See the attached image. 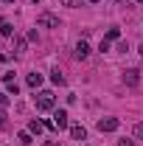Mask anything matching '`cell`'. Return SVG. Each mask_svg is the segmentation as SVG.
<instances>
[{"instance_id":"ffe728a7","label":"cell","mask_w":143,"mask_h":146,"mask_svg":"<svg viewBox=\"0 0 143 146\" xmlns=\"http://www.w3.org/2000/svg\"><path fill=\"white\" fill-rule=\"evenodd\" d=\"M6 118H9V115H6V110L0 107V127H3V124H6Z\"/></svg>"},{"instance_id":"ba28073f","label":"cell","mask_w":143,"mask_h":146,"mask_svg":"<svg viewBox=\"0 0 143 146\" xmlns=\"http://www.w3.org/2000/svg\"><path fill=\"white\" fill-rule=\"evenodd\" d=\"M87 56H90V45L81 39V42L76 45V59H87Z\"/></svg>"},{"instance_id":"7402d4cb","label":"cell","mask_w":143,"mask_h":146,"mask_svg":"<svg viewBox=\"0 0 143 146\" xmlns=\"http://www.w3.org/2000/svg\"><path fill=\"white\" fill-rule=\"evenodd\" d=\"M3 3H14V0H3Z\"/></svg>"},{"instance_id":"d4e9b609","label":"cell","mask_w":143,"mask_h":146,"mask_svg":"<svg viewBox=\"0 0 143 146\" xmlns=\"http://www.w3.org/2000/svg\"><path fill=\"white\" fill-rule=\"evenodd\" d=\"M138 3H140V6H143V0H138Z\"/></svg>"},{"instance_id":"8992f818","label":"cell","mask_w":143,"mask_h":146,"mask_svg":"<svg viewBox=\"0 0 143 146\" xmlns=\"http://www.w3.org/2000/svg\"><path fill=\"white\" fill-rule=\"evenodd\" d=\"M70 138L73 141H84L87 138V129L81 127V124H70Z\"/></svg>"},{"instance_id":"9a60e30c","label":"cell","mask_w":143,"mask_h":146,"mask_svg":"<svg viewBox=\"0 0 143 146\" xmlns=\"http://www.w3.org/2000/svg\"><path fill=\"white\" fill-rule=\"evenodd\" d=\"M6 93H9V96H17V93H20L17 82H9V84H6Z\"/></svg>"},{"instance_id":"52a82bcc","label":"cell","mask_w":143,"mask_h":146,"mask_svg":"<svg viewBox=\"0 0 143 146\" xmlns=\"http://www.w3.org/2000/svg\"><path fill=\"white\" fill-rule=\"evenodd\" d=\"M25 82H28V87H31V90H39V87H42V73H28V79H25Z\"/></svg>"},{"instance_id":"8fae6325","label":"cell","mask_w":143,"mask_h":146,"mask_svg":"<svg viewBox=\"0 0 143 146\" xmlns=\"http://www.w3.org/2000/svg\"><path fill=\"white\" fill-rule=\"evenodd\" d=\"M42 127H45L42 121H31V124H28V132H31V135H39V132H42Z\"/></svg>"},{"instance_id":"277c9868","label":"cell","mask_w":143,"mask_h":146,"mask_svg":"<svg viewBox=\"0 0 143 146\" xmlns=\"http://www.w3.org/2000/svg\"><path fill=\"white\" fill-rule=\"evenodd\" d=\"M124 84H129V87H138V82H140V70H135V68H129V70H124Z\"/></svg>"},{"instance_id":"30bf717a","label":"cell","mask_w":143,"mask_h":146,"mask_svg":"<svg viewBox=\"0 0 143 146\" xmlns=\"http://www.w3.org/2000/svg\"><path fill=\"white\" fill-rule=\"evenodd\" d=\"M0 34L3 36H14V25H11V23H0Z\"/></svg>"},{"instance_id":"ac0fdd59","label":"cell","mask_w":143,"mask_h":146,"mask_svg":"<svg viewBox=\"0 0 143 146\" xmlns=\"http://www.w3.org/2000/svg\"><path fill=\"white\" fill-rule=\"evenodd\" d=\"M98 51H101V54H107V51H109V42H107V39H101V45H98Z\"/></svg>"},{"instance_id":"cb8c5ba5","label":"cell","mask_w":143,"mask_h":146,"mask_svg":"<svg viewBox=\"0 0 143 146\" xmlns=\"http://www.w3.org/2000/svg\"><path fill=\"white\" fill-rule=\"evenodd\" d=\"M31 3H39V0H31Z\"/></svg>"},{"instance_id":"9c48e42d","label":"cell","mask_w":143,"mask_h":146,"mask_svg":"<svg viewBox=\"0 0 143 146\" xmlns=\"http://www.w3.org/2000/svg\"><path fill=\"white\" fill-rule=\"evenodd\" d=\"M25 48H28V39H25V36H17V39H14V51H17V54H23Z\"/></svg>"},{"instance_id":"7a4b0ae2","label":"cell","mask_w":143,"mask_h":146,"mask_svg":"<svg viewBox=\"0 0 143 146\" xmlns=\"http://www.w3.org/2000/svg\"><path fill=\"white\" fill-rule=\"evenodd\" d=\"M36 25H42V28H59V17L51 14V11H42L36 17Z\"/></svg>"},{"instance_id":"44dd1931","label":"cell","mask_w":143,"mask_h":146,"mask_svg":"<svg viewBox=\"0 0 143 146\" xmlns=\"http://www.w3.org/2000/svg\"><path fill=\"white\" fill-rule=\"evenodd\" d=\"M118 146H138L135 141H118Z\"/></svg>"},{"instance_id":"4fadbf2b","label":"cell","mask_w":143,"mask_h":146,"mask_svg":"<svg viewBox=\"0 0 143 146\" xmlns=\"http://www.w3.org/2000/svg\"><path fill=\"white\" fill-rule=\"evenodd\" d=\"M51 82L62 87V84H65V76H62V73H59V70H54V73H51Z\"/></svg>"},{"instance_id":"484cf974","label":"cell","mask_w":143,"mask_h":146,"mask_svg":"<svg viewBox=\"0 0 143 146\" xmlns=\"http://www.w3.org/2000/svg\"><path fill=\"white\" fill-rule=\"evenodd\" d=\"M115 3H121V0H115Z\"/></svg>"},{"instance_id":"2e32d148","label":"cell","mask_w":143,"mask_h":146,"mask_svg":"<svg viewBox=\"0 0 143 146\" xmlns=\"http://www.w3.org/2000/svg\"><path fill=\"white\" fill-rule=\"evenodd\" d=\"M62 6H68V9H79L81 6V0H59Z\"/></svg>"},{"instance_id":"6da1fadb","label":"cell","mask_w":143,"mask_h":146,"mask_svg":"<svg viewBox=\"0 0 143 146\" xmlns=\"http://www.w3.org/2000/svg\"><path fill=\"white\" fill-rule=\"evenodd\" d=\"M34 104H36L39 112H48V110H54L56 98H54V93H51V90H39V93L34 96Z\"/></svg>"},{"instance_id":"e0dca14e","label":"cell","mask_w":143,"mask_h":146,"mask_svg":"<svg viewBox=\"0 0 143 146\" xmlns=\"http://www.w3.org/2000/svg\"><path fill=\"white\" fill-rule=\"evenodd\" d=\"M132 132H135V138H140V141H143V124H135Z\"/></svg>"},{"instance_id":"3957f363","label":"cell","mask_w":143,"mask_h":146,"mask_svg":"<svg viewBox=\"0 0 143 146\" xmlns=\"http://www.w3.org/2000/svg\"><path fill=\"white\" fill-rule=\"evenodd\" d=\"M95 127H98V132H115V129L121 127V121L118 118H98Z\"/></svg>"},{"instance_id":"7c38bea8","label":"cell","mask_w":143,"mask_h":146,"mask_svg":"<svg viewBox=\"0 0 143 146\" xmlns=\"http://www.w3.org/2000/svg\"><path fill=\"white\" fill-rule=\"evenodd\" d=\"M17 141H20V146H28V143H31V132H20Z\"/></svg>"},{"instance_id":"5bb4252c","label":"cell","mask_w":143,"mask_h":146,"mask_svg":"<svg viewBox=\"0 0 143 146\" xmlns=\"http://www.w3.org/2000/svg\"><path fill=\"white\" fill-rule=\"evenodd\" d=\"M118 36H121V31H118V28H109V31H107V36H104V39H107V42H115Z\"/></svg>"},{"instance_id":"603a6c76","label":"cell","mask_w":143,"mask_h":146,"mask_svg":"<svg viewBox=\"0 0 143 146\" xmlns=\"http://www.w3.org/2000/svg\"><path fill=\"white\" fill-rule=\"evenodd\" d=\"M90 3H98V0H90Z\"/></svg>"},{"instance_id":"5b68a950","label":"cell","mask_w":143,"mask_h":146,"mask_svg":"<svg viewBox=\"0 0 143 146\" xmlns=\"http://www.w3.org/2000/svg\"><path fill=\"white\" fill-rule=\"evenodd\" d=\"M68 127H70L68 112H65V110H56L54 112V129H68Z\"/></svg>"},{"instance_id":"d6986e66","label":"cell","mask_w":143,"mask_h":146,"mask_svg":"<svg viewBox=\"0 0 143 146\" xmlns=\"http://www.w3.org/2000/svg\"><path fill=\"white\" fill-rule=\"evenodd\" d=\"M9 104V93H0V107H6Z\"/></svg>"}]
</instances>
